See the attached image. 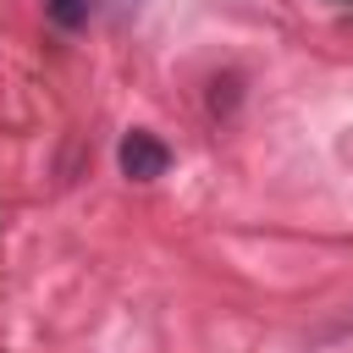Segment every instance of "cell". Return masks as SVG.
<instances>
[{"label": "cell", "mask_w": 353, "mask_h": 353, "mask_svg": "<svg viewBox=\"0 0 353 353\" xmlns=\"http://www.w3.org/2000/svg\"><path fill=\"white\" fill-rule=\"evenodd\" d=\"M116 160H121V176H132V182H154V176L171 171V149H165L149 127H132V132L121 138Z\"/></svg>", "instance_id": "obj_1"}, {"label": "cell", "mask_w": 353, "mask_h": 353, "mask_svg": "<svg viewBox=\"0 0 353 353\" xmlns=\"http://www.w3.org/2000/svg\"><path fill=\"white\" fill-rule=\"evenodd\" d=\"M94 11H99V0H44V17H50L61 33H83V28L94 22Z\"/></svg>", "instance_id": "obj_2"}]
</instances>
